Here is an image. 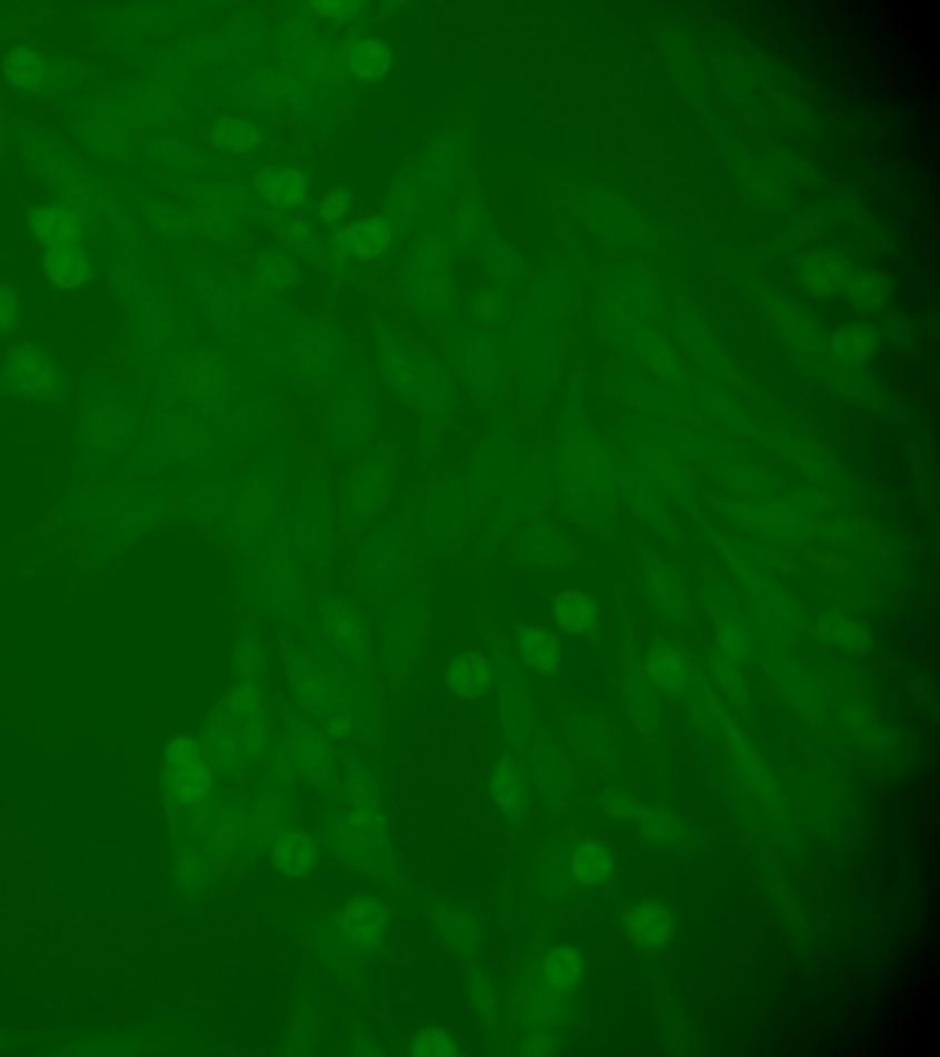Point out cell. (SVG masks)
Segmentation results:
<instances>
[{"instance_id":"obj_1","label":"cell","mask_w":940,"mask_h":1057,"mask_svg":"<svg viewBox=\"0 0 940 1057\" xmlns=\"http://www.w3.org/2000/svg\"><path fill=\"white\" fill-rule=\"evenodd\" d=\"M0 387L17 399H44L58 390L59 375L44 353L19 345L0 368Z\"/></svg>"},{"instance_id":"obj_2","label":"cell","mask_w":940,"mask_h":1057,"mask_svg":"<svg viewBox=\"0 0 940 1057\" xmlns=\"http://www.w3.org/2000/svg\"><path fill=\"white\" fill-rule=\"evenodd\" d=\"M388 909L379 899L368 894H357L349 899L340 916V935L348 946L370 952L381 944L388 927Z\"/></svg>"},{"instance_id":"obj_3","label":"cell","mask_w":940,"mask_h":1057,"mask_svg":"<svg viewBox=\"0 0 940 1057\" xmlns=\"http://www.w3.org/2000/svg\"><path fill=\"white\" fill-rule=\"evenodd\" d=\"M170 781L174 795L182 801H197L208 789L207 767L202 766L199 749L191 741L173 742L170 751Z\"/></svg>"},{"instance_id":"obj_4","label":"cell","mask_w":940,"mask_h":1057,"mask_svg":"<svg viewBox=\"0 0 940 1057\" xmlns=\"http://www.w3.org/2000/svg\"><path fill=\"white\" fill-rule=\"evenodd\" d=\"M624 927L638 944L647 949L666 946L672 935V922L658 905H636L629 910Z\"/></svg>"},{"instance_id":"obj_5","label":"cell","mask_w":940,"mask_h":1057,"mask_svg":"<svg viewBox=\"0 0 940 1057\" xmlns=\"http://www.w3.org/2000/svg\"><path fill=\"white\" fill-rule=\"evenodd\" d=\"M492 801L498 804V808L503 814H522L528 804V783L523 778L522 769L511 756H503L497 769L491 784Z\"/></svg>"},{"instance_id":"obj_6","label":"cell","mask_w":940,"mask_h":1057,"mask_svg":"<svg viewBox=\"0 0 940 1057\" xmlns=\"http://www.w3.org/2000/svg\"><path fill=\"white\" fill-rule=\"evenodd\" d=\"M518 656L534 671L556 674L562 661V648L556 635L542 628H522L517 640Z\"/></svg>"},{"instance_id":"obj_7","label":"cell","mask_w":940,"mask_h":1057,"mask_svg":"<svg viewBox=\"0 0 940 1057\" xmlns=\"http://www.w3.org/2000/svg\"><path fill=\"white\" fill-rule=\"evenodd\" d=\"M650 676L666 693L680 694L689 683V663L663 641L652 643L649 652Z\"/></svg>"},{"instance_id":"obj_8","label":"cell","mask_w":940,"mask_h":1057,"mask_svg":"<svg viewBox=\"0 0 940 1057\" xmlns=\"http://www.w3.org/2000/svg\"><path fill=\"white\" fill-rule=\"evenodd\" d=\"M571 870L584 885L608 882L613 874V856L601 840L587 839L579 843L571 856Z\"/></svg>"},{"instance_id":"obj_9","label":"cell","mask_w":940,"mask_h":1057,"mask_svg":"<svg viewBox=\"0 0 940 1057\" xmlns=\"http://www.w3.org/2000/svg\"><path fill=\"white\" fill-rule=\"evenodd\" d=\"M489 682V665L483 657L476 654H461L454 657L447 668V685L452 693L463 698H478L486 693Z\"/></svg>"},{"instance_id":"obj_10","label":"cell","mask_w":940,"mask_h":1057,"mask_svg":"<svg viewBox=\"0 0 940 1057\" xmlns=\"http://www.w3.org/2000/svg\"><path fill=\"white\" fill-rule=\"evenodd\" d=\"M557 623L577 635H590L598 624V604L584 593L564 592L556 603Z\"/></svg>"},{"instance_id":"obj_11","label":"cell","mask_w":940,"mask_h":1057,"mask_svg":"<svg viewBox=\"0 0 940 1057\" xmlns=\"http://www.w3.org/2000/svg\"><path fill=\"white\" fill-rule=\"evenodd\" d=\"M274 867L289 876H303L314 867V852L306 837L298 832H283L272 845Z\"/></svg>"},{"instance_id":"obj_12","label":"cell","mask_w":940,"mask_h":1057,"mask_svg":"<svg viewBox=\"0 0 940 1057\" xmlns=\"http://www.w3.org/2000/svg\"><path fill=\"white\" fill-rule=\"evenodd\" d=\"M47 269L50 280L63 286L78 285L89 274L86 258L76 244L63 246V249L48 250Z\"/></svg>"},{"instance_id":"obj_13","label":"cell","mask_w":940,"mask_h":1057,"mask_svg":"<svg viewBox=\"0 0 940 1057\" xmlns=\"http://www.w3.org/2000/svg\"><path fill=\"white\" fill-rule=\"evenodd\" d=\"M582 973V958L573 947H557L546 964V984L556 991L573 988Z\"/></svg>"},{"instance_id":"obj_14","label":"cell","mask_w":940,"mask_h":1057,"mask_svg":"<svg viewBox=\"0 0 940 1057\" xmlns=\"http://www.w3.org/2000/svg\"><path fill=\"white\" fill-rule=\"evenodd\" d=\"M640 819L643 836L656 845H671L682 836V828L678 825V821L658 806L641 812Z\"/></svg>"},{"instance_id":"obj_15","label":"cell","mask_w":940,"mask_h":1057,"mask_svg":"<svg viewBox=\"0 0 940 1057\" xmlns=\"http://www.w3.org/2000/svg\"><path fill=\"white\" fill-rule=\"evenodd\" d=\"M22 53L24 56H21V52H13L8 59V63L11 64L10 76L13 81L22 87H32V89L47 85L48 78H50L47 64L39 61L41 58H36L33 52L22 50Z\"/></svg>"},{"instance_id":"obj_16","label":"cell","mask_w":940,"mask_h":1057,"mask_svg":"<svg viewBox=\"0 0 940 1057\" xmlns=\"http://www.w3.org/2000/svg\"><path fill=\"white\" fill-rule=\"evenodd\" d=\"M391 63V53L379 41H364L354 47L353 64L357 72L366 78L384 74Z\"/></svg>"},{"instance_id":"obj_17","label":"cell","mask_w":940,"mask_h":1057,"mask_svg":"<svg viewBox=\"0 0 940 1057\" xmlns=\"http://www.w3.org/2000/svg\"><path fill=\"white\" fill-rule=\"evenodd\" d=\"M388 235H390L388 224L381 219H371L357 228L353 235V249L360 255L376 254L377 250L384 246Z\"/></svg>"},{"instance_id":"obj_18","label":"cell","mask_w":940,"mask_h":1057,"mask_svg":"<svg viewBox=\"0 0 940 1057\" xmlns=\"http://www.w3.org/2000/svg\"><path fill=\"white\" fill-rule=\"evenodd\" d=\"M412 1056L423 1057H450L460 1056V1050L456 1048L452 1037L444 1036L441 1031H423L418 1037H413Z\"/></svg>"},{"instance_id":"obj_19","label":"cell","mask_w":940,"mask_h":1057,"mask_svg":"<svg viewBox=\"0 0 940 1057\" xmlns=\"http://www.w3.org/2000/svg\"><path fill=\"white\" fill-rule=\"evenodd\" d=\"M629 705L630 713L640 719H650V716H652L654 693H652L649 677L644 676L643 671L640 674H636V672L630 674Z\"/></svg>"},{"instance_id":"obj_20","label":"cell","mask_w":940,"mask_h":1057,"mask_svg":"<svg viewBox=\"0 0 940 1057\" xmlns=\"http://www.w3.org/2000/svg\"><path fill=\"white\" fill-rule=\"evenodd\" d=\"M19 318V296L13 286L0 281V331H11Z\"/></svg>"},{"instance_id":"obj_21","label":"cell","mask_w":940,"mask_h":1057,"mask_svg":"<svg viewBox=\"0 0 940 1057\" xmlns=\"http://www.w3.org/2000/svg\"><path fill=\"white\" fill-rule=\"evenodd\" d=\"M604 806H607L608 814L623 817V819H638L641 814L640 806H638L634 798L630 797L629 793L618 792V789L604 795Z\"/></svg>"},{"instance_id":"obj_22","label":"cell","mask_w":940,"mask_h":1057,"mask_svg":"<svg viewBox=\"0 0 940 1057\" xmlns=\"http://www.w3.org/2000/svg\"><path fill=\"white\" fill-rule=\"evenodd\" d=\"M269 191L281 201H294L303 195V180L298 175H291L289 171H283L281 175L270 179Z\"/></svg>"}]
</instances>
